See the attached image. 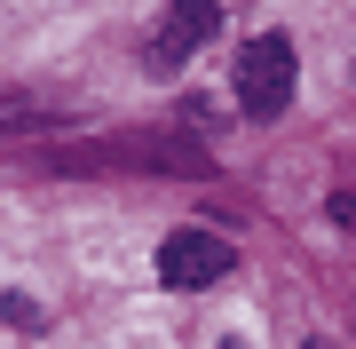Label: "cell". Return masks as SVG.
<instances>
[{
    "instance_id": "cell-1",
    "label": "cell",
    "mask_w": 356,
    "mask_h": 349,
    "mask_svg": "<svg viewBox=\"0 0 356 349\" xmlns=\"http://www.w3.org/2000/svg\"><path fill=\"white\" fill-rule=\"evenodd\" d=\"M293 79H301V64H293L285 32H261V40L238 48V104H245V119H277L293 104Z\"/></svg>"
},
{
    "instance_id": "cell-2",
    "label": "cell",
    "mask_w": 356,
    "mask_h": 349,
    "mask_svg": "<svg viewBox=\"0 0 356 349\" xmlns=\"http://www.w3.org/2000/svg\"><path fill=\"white\" fill-rule=\"evenodd\" d=\"M159 278L175 286V294H198V286L229 278V238H222V231H166V246H159Z\"/></svg>"
},
{
    "instance_id": "cell-3",
    "label": "cell",
    "mask_w": 356,
    "mask_h": 349,
    "mask_svg": "<svg viewBox=\"0 0 356 349\" xmlns=\"http://www.w3.org/2000/svg\"><path fill=\"white\" fill-rule=\"evenodd\" d=\"M214 32H222V8H214V0H175L143 64H151V72H175V64H191V56H198Z\"/></svg>"
}]
</instances>
